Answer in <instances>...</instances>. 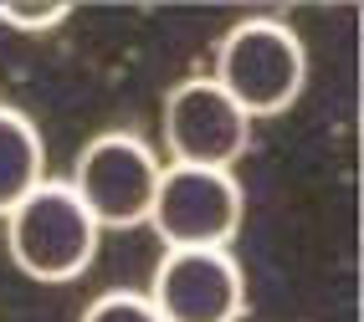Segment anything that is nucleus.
<instances>
[{
	"mask_svg": "<svg viewBox=\"0 0 364 322\" xmlns=\"http://www.w3.org/2000/svg\"><path fill=\"white\" fill-rule=\"evenodd\" d=\"M205 77L221 87L252 123L287 113L308 87V46L277 16H247L215 41Z\"/></svg>",
	"mask_w": 364,
	"mask_h": 322,
	"instance_id": "nucleus-1",
	"label": "nucleus"
},
{
	"mask_svg": "<svg viewBox=\"0 0 364 322\" xmlns=\"http://www.w3.org/2000/svg\"><path fill=\"white\" fill-rule=\"evenodd\" d=\"M0 226H6V251L16 271L46 287L77 282L103 245L98 220L87 215V205L72 194L67 179H41Z\"/></svg>",
	"mask_w": 364,
	"mask_h": 322,
	"instance_id": "nucleus-2",
	"label": "nucleus"
},
{
	"mask_svg": "<svg viewBox=\"0 0 364 322\" xmlns=\"http://www.w3.org/2000/svg\"><path fill=\"white\" fill-rule=\"evenodd\" d=\"M159 174H164V159L154 148L139 133L113 128L82 143L67 184L87 205V215L98 220V231H134V226H149Z\"/></svg>",
	"mask_w": 364,
	"mask_h": 322,
	"instance_id": "nucleus-3",
	"label": "nucleus"
},
{
	"mask_svg": "<svg viewBox=\"0 0 364 322\" xmlns=\"http://www.w3.org/2000/svg\"><path fill=\"white\" fill-rule=\"evenodd\" d=\"M241 210H247V200H241L236 169L164 164L149 226L164 240V251H231Z\"/></svg>",
	"mask_w": 364,
	"mask_h": 322,
	"instance_id": "nucleus-4",
	"label": "nucleus"
},
{
	"mask_svg": "<svg viewBox=\"0 0 364 322\" xmlns=\"http://www.w3.org/2000/svg\"><path fill=\"white\" fill-rule=\"evenodd\" d=\"M257 123L241 113L210 77H185L164 92L159 108V138H164V164H190V169H236L252 148Z\"/></svg>",
	"mask_w": 364,
	"mask_h": 322,
	"instance_id": "nucleus-5",
	"label": "nucleus"
},
{
	"mask_svg": "<svg viewBox=\"0 0 364 322\" xmlns=\"http://www.w3.org/2000/svg\"><path fill=\"white\" fill-rule=\"evenodd\" d=\"M144 296L159 322H241L247 277L231 251H164Z\"/></svg>",
	"mask_w": 364,
	"mask_h": 322,
	"instance_id": "nucleus-6",
	"label": "nucleus"
},
{
	"mask_svg": "<svg viewBox=\"0 0 364 322\" xmlns=\"http://www.w3.org/2000/svg\"><path fill=\"white\" fill-rule=\"evenodd\" d=\"M46 179V143L36 123L0 103V220H6L26 194Z\"/></svg>",
	"mask_w": 364,
	"mask_h": 322,
	"instance_id": "nucleus-7",
	"label": "nucleus"
},
{
	"mask_svg": "<svg viewBox=\"0 0 364 322\" xmlns=\"http://www.w3.org/2000/svg\"><path fill=\"white\" fill-rule=\"evenodd\" d=\"M77 322H159V312L149 307L144 292H103L98 302H87Z\"/></svg>",
	"mask_w": 364,
	"mask_h": 322,
	"instance_id": "nucleus-8",
	"label": "nucleus"
},
{
	"mask_svg": "<svg viewBox=\"0 0 364 322\" xmlns=\"http://www.w3.org/2000/svg\"><path fill=\"white\" fill-rule=\"evenodd\" d=\"M67 16H72V6H0V26L6 31H16V36H46V31H57V26H67Z\"/></svg>",
	"mask_w": 364,
	"mask_h": 322,
	"instance_id": "nucleus-9",
	"label": "nucleus"
}]
</instances>
